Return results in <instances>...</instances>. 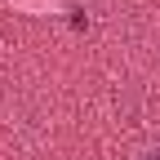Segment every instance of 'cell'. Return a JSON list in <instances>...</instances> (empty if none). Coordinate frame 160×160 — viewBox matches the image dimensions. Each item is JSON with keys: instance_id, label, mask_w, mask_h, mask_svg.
<instances>
[{"instance_id": "cell-1", "label": "cell", "mask_w": 160, "mask_h": 160, "mask_svg": "<svg viewBox=\"0 0 160 160\" xmlns=\"http://www.w3.org/2000/svg\"><path fill=\"white\" fill-rule=\"evenodd\" d=\"M138 160H160V151H142V156H138Z\"/></svg>"}]
</instances>
